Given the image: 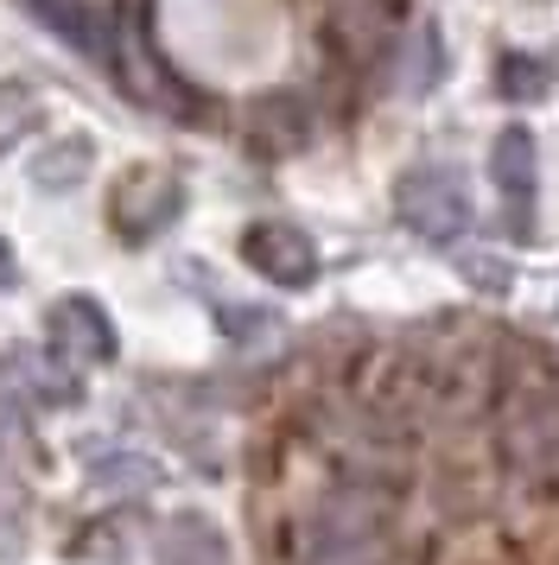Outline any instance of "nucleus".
I'll list each match as a JSON object with an SVG mask.
<instances>
[{
	"instance_id": "nucleus-1",
	"label": "nucleus",
	"mask_w": 559,
	"mask_h": 565,
	"mask_svg": "<svg viewBox=\"0 0 559 565\" xmlns=\"http://www.w3.org/2000/svg\"><path fill=\"white\" fill-rule=\"evenodd\" d=\"M394 216L420 242L445 248V242H457L471 230V191H464V179L452 166H413V172L394 179Z\"/></svg>"
},
{
	"instance_id": "nucleus-2",
	"label": "nucleus",
	"mask_w": 559,
	"mask_h": 565,
	"mask_svg": "<svg viewBox=\"0 0 559 565\" xmlns=\"http://www.w3.org/2000/svg\"><path fill=\"white\" fill-rule=\"evenodd\" d=\"M178 210H184V179L166 172V166H134V172H122L115 198H108V230L140 248V242L172 230Z\"/></svg>"
},
{
	"instance_id": "nucleus-3",
	"label": "nucleus",
	"mask_w": 559,
	"mask_h": 565,
	"mask_svg": "<svg viewBox=\"0 0 559 565\" xmlns=\"http://www.w3.org/2000/svg\"><path fill=\"white\" fill-rule=\"evenodd\" d=\"M242 260H249L261 280L286 286V292H299V286L318 280V242L299 230V223H280V216H267V223H249L242 230Z\"/></svg>"
},
{
	"instance_id": "nucleus-4",
	"label": "nucleus",
	"mask_w": 559,
	"mask_h": 565,
	"mask_svg": "<svg viewBox=\"0 0 559 565\" xmlns=\"http://www.w3.org/2000/svg\"><path fill=\"white\" fill-rule=\"evenodd\" d=\"M51 331V350L57 362H76V369H96V362H115L122 356V337H115V318L89 299V292H71V299H57L45 318Z\"/></svg>"
},
{
	"instance_id": "nucleus-5",
	"label": "nucleus",
	"mask_w": 559,
	"mask_h": 565,
	"mask_svg": "<svg viewBox=\"0 0 559 565\" xmlns=\"http://www.w3.org/2000/svg\"><path fill=\"white\" fill-rule=\"evenodd\" d=\"M489 179L503 191L508 204V230L515 235H534V198H540V147L521 121H508L489 147Z\"/></svg>"
},
{
	"instance_id": "nucleus-6",
	"label": "nucleus",
	"mask_w": 559,
	"mask_h": 565,
	"mask_svg": "<svg viewBox=\"0 0 559 565\" xmlns=\"http://www.w3.org/2000/svg\"><path fill=\"white\" fill-rule=\"evenodd\" d=\"M76 458H83L89 489H102V495H147L166 483V463H152L147 451H127V445H108V438H83Z\"/></svg>"
},
{
	"instance_id": "nucleus-7",
	"label": "nucleus",
	"mask_w": 559,
	"mask_h": 565,
	"mask_svg": "<svg viewBox=\"0 0 559 565\" xmlns=\"http://www.w3.org/2000/svg\"><path fill=\"white\" fill-rule=\"evenodd\" d=\"M152 565H235V546H229V534L210 521V514L184 509V514H172V521L159 527Z\"/></svg>"
},
{
	"instance_id": "nucleus-8",
	"label": "nucleus",
	"mask_w": 559,
	"mask_h": 565,
	"mask_svg": "<svg viewBox=\"0 0 559 565\" xmlns=\"http://www.w3.org/2000/svg\"><path fill=\"white\" fill-rule=\"evenodd\" d=\"M96 172V140L89 134H64V140H45L39 147V159H25V179L39 184V191H51V198H64V191H76V184Z\"/></svg>"
},
{
	"instance_id": "nucleus-9",
	"label": "nucleus",
	"mask_w": 559,
	"mask_h": 565,
	"mask_svg": "<svg viewBox=\"0 0 559 565\" xmlns=\"http://www.w3.org/2000/svg\"><path fill=\"white\" fill-rule=\"evenodd\" d=\"M553 89V57L547 52H503L496 57V96L503 103H540Z\"/></svg>"
},
{
	"instance_id": "nucleus-10",
	"label": "nucleus",
	"mask_w": 559,
	"mask_h": 565,
	"mask_svg": "<svg viewBox=\"0 0 559 565\" xmlns=\"http://www.w3.org/2000/svg\"><path fill=\"white\" fill-rule=\"evenodd\" d=\"M7 375H13V382H25V387H39V394H45V401H83V387H76V375L71 369H64V362L57 356H39V350H7Z\"/></svg>"
},
{
	"instance_id": "nucleus-11",
	"label": "nucleus",
	"mask_w": 559,
	"mask_h": 565,
	"mask_svg": "<svg viewBox=\"0 0 559 565\" xmlns=\"http://www.w3.org/2000/svg\"><path fill=\"white\" fill-rule=\"evenodd\" d=\"M39 121H45L39 96H32L25 83H0V159L13 153V147H25V140L39 134Z\"/></svg>"
},
{
	"instance_id": "nucleus-12",
	"label": "nucleus",
	"mask_w": 559,
	"mask_h": 565,
	"mask_svg": "<svg viewBox=\"0 0 559 565\" xmlns=\"http://www.w3.org/2000/svg\"><path fill=\"white\" fill-rule=\"evenodd\" d=\"M25 553H32V495L0 477V565L25 559Z\"/></svg>"
},
{
	"instance_id": "nucleus-13",
	"label": "nucleus",
	"mask_w": 559,
	"mask_h": 565,
	"mask_svg": "<svg viewBox=\"0 0 559 565\" xmlns=\"http://www.w3.org/2000/svg\"><path fill=\"white\" fill-rule=\"evenodd\" d=\"M210 324L223 337H235V343H254V337H267L280 324L267 306H249V299H223V306H210Z\"/></svg>"
},
{
	"instance_id": "nucleus-14",
	"label": "nucleus",
	"mask_w": 559,
	"mask_h": 565,
	"mask_svg": "<svg viewBox=\"0 0 559 565\" xmlns=\"http://www.w3.org/2000/svg\"><path fill=\"white\" fill-rule=\"evenodd\" d=\"M445 77V52H439V26H420V45H413V64H407V77H401V89L407 96H426L432 83Z\"/></svg>"
},
{
	"instance_id": "nucleus-15",
	"label": "nucleus",
	"mask_w": 559,
	"mask_h": 565,
	"mask_svg": "<svg viewBox=\"0 0 559 565\" xmlns=\"http://www.w3.org/2000/svg\"><path fill=\"white\" fill-rule=\"evenodd\" d=\"M457 274L477 286V292H508V280H515V267L503 255H489V248H464L457 255Z\"/></svg>"
},
{
	"instance_id": "nucleus-16",
	"label": "nucleus",
	"mask_w": 559,
	"mask_h": 565,
	"mask_svg": "<svg viewBox=\"0 0 559 565\" xmlns=\"http://www.w3.org/2000/svg\"><path fill=\"white\" fill-rule=\"evenodd\" d=\"M13 280H20V255H13V242L0 235V292H7Z\"/></svg>"
}]
</instances>
